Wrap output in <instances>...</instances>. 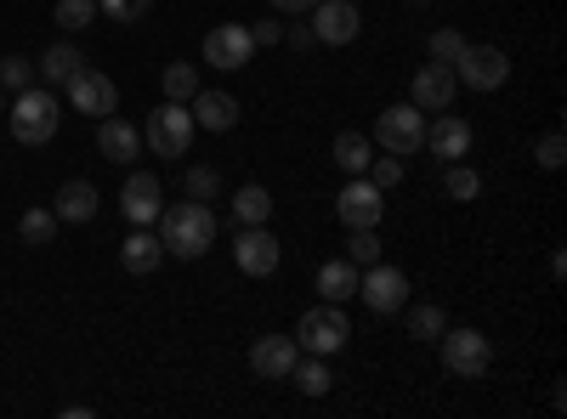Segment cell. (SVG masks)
Here are the masks:
<instances>
[{
    "mask_svg": "<svg viewBox=\"0 0 567 419\" xmlns=\"http://www.w3.org/2000/svg\"><path fill=\"white\" fill-rule=\"evenodd\" d=\"M159 244L176 261H199L216 244V210L199 205V199H182V205L159 210Z\"/></svg>",
    "mask_w": 567,
    "mask_h": 419,
    "instance_id": "cell-1",
    "label": "cell"
},
{
    "mask_svg": "<svg viewBox=\"0 0 567 419\" xmlns=\"http://www.w3.org/2000/svg\"><path fill=\"white\" fill-rule=\"evenodd\" d=\"M425 148L437 154V165H454V159H465L471 154V125L460 119V114H437V119H425Z\"/></svg>",
    "mask_w": 567,
    "mask_h": 419,
    "instance_id": "cell-16",
    "label": "cell"
},
{
    "mask_svg": "<svg viewBox=\"0 0 567 419\" xmlns=\"http://www.w3.org/2000/svg\"><path fill=\"white\" fill-rule=\"evenodd\" d=\"M381 154H420L425 148V114L414 103H398V108H381V119H374V136H369Z\"/></svg>",
    "mask_w": 567,
    "mask_h": 419,
    "instance_id": "cell-4",
    "label": "cell"
},
{
    "mask_svg": "<svg viewBox=\"0 0 567 419\" xmlns=\"http://www.w3.org/2000/svg\"><path fill=\"white\" fill-rule=\"evenodd\" d=\"M29 85H34L29 57H0V91H29Z\"/></svg>",
    "mask_w": 567,
    "mask_h": 419,
    "instance_id": "cell-36",
    "label": "cell"
},
{
    "mask_svg": "<svg viewBox=\"0 0 567 419\" xmlns=\"http://www.w3.org/2000/svg\"><path fill=\"white\" fill-rule=\"evenodd\" d=\"M443 368L454 380H483L488 375V363H494V346L483 329H443Z\"/></svg>",
    "mask_w": 567,
    "mask_h": 419,
    "instance_id": "cell-5",
    "label": "cell"
},
{
    "mask_svg": "<svg viewBox=\"0 0 567 419\" xmlns=\"http://www.w3.org/2000/svg\"><path fill=\"white\" fill-rule=\"evenodd\" d=\"M465 45H471V40H465L460 29H437L432 40H425V52H432V63H449V69H454V63H460V52H465Z\"/></svg>",
    "mask_w": 567,
    "mask_h": 419,
    "instance_id": "cell-33",
    "label": "cell"
},
{
    "mask_svg": "<svg viewBox=\"0 0 567 419\" xmlns=\"http://www.w3.org/2000/svg\"><path fill=\"white\" fill-rule=\"evenodd\" d=\"M284 40H290L296 52H312V45H318V34H312V23H307V18H296V23H284Z\"/></svg>",
    "mask_w": 567,
    "mask_h": 419,
    "instance_id": "cell-39",
    "label": "cell"
},
{
    "mask_svg": "<svg viewBox=\"0 0 567 419\" xmlns=\"http://www.w3.org/2000/svg\"><path fill=\"white\" fill-rule=\"evenodd\" d=\"M182 193H187V199H199V205L221 199V170H216V165H187V176H182Z\"/></svg>",
    "mask_w": 567,
    "mask_h": 419,
    "instance_id": "cell-30",
    "label": "cell"
},
{
    "mask_svg": "<svg viewBox=\"0 0 567 419\" xmlns=\"http://www.w3.org/2000/svg\"><path fill=\"white\" fill-rule=\"evenodd\" d=\"M233 261H239L245 277H272L278 261H284V244L267 232V221L261 227H239V239H233Z\"/></svg>",
    "mask_w": 567,
    "mask_h": 419,
    "instance_id": "cell-11",
    "label": "cell"
},
{
    "mask_svg": "<svg viewBox=\"0 0 567 419\" xmlns=\"http://www.w3.org/2000/svg\"><path fill=\"white\" fill-rule=\"evenodd\" d=\"M363 176H369V181H374V188H381V193H392L398 181H403V159H398V154H374Z\"/></svg>",
    "mask_w": 567,
    "mask_h": 419,
    "instance_id": "cell-34",
    "label": "cell"
},
{
    "mask_svg": "<svg viewBox=\"0 0 567 419\" xmlns=\"http://www.w3.org/2000/svg\"><path fill=\"white\" fill-rule=\"evenodd\" d=\"M267 216H272V193L261 188V181H250V188L233 193V221L239 227H261Z\"/></svg>",
    "mask_w": 567,
    "mask_h": 419,
    "instance_id": "cell-25",
    "label": "cell"
},
{
    "mask_svg": "<svg viewBox=\"0 0 567 419\" xmlns=\"http://www.w3.org/2000/svg\"><path fill=\"white\" fill-rule=\"evenodd\" d=\"M347 341H352V323L336 301L301 312V323H296V346L312 352V357H336V352H347Z\"/></svg>",
    "mask_w": 567,
    "mask_h": 419,
    "instance_id": "cell-3",
    "label": "cell"
},
{
    "mask_svg": "<svg viewBox=\"0 0 567 419\" xmlns=\"http://www.w3.org/2000/svg\"><path fill=\"white\" fill-rule=\"evenodd\" d=\"M336 216H341V227H381L386 193L374 188L369 176H347V188L336 193Z\"/></svg>",
    "mask_w": 567,
    "mask_h": 419,
    "instance_id": "cell-10",
    "label": "cell"
},
{
    "mask_svg": "<svg viewBox=\"0 0 567 419\" xmlns=\"http://www.w3.org/2000/svg\"><path fill=\"white\" fill-rule=\"evenodd\" d=\"M69 103H74L80 114H91V119H109V114L120 108V85H114L109 74H97V69H80V74L69 80Z\"/></svg>",
    "mask_w": 567,
    "mask_h": 419,
    "instance_id": "cell-15",
    "label": "cell"
},
{
    "mask_svg": "<svg viewBox=\"0 0 567 419\" xmlns=\"http://www.w3.org/2000/svg\"><path fill=\"white\" fill-rule=\"evenodd\" d=\"M199 85V63H165V103H194Z\"/></svg>",
    "mask_w": 567,
    "mask_h": 419,
    "instance_id": "cell-28",
    "label": "cell"
},
{
    "mask_svg": "<svg viewBox=\"0 0 567 419\" xmlns=\"http://www.w3.org/2000/svg\"><path fill=\"white\" fill-rule=\"evenodd\" d=\"M443 193H449L454 205H471V199H477V193H483V176H477V170H471L465 159H454V165L443 170Z\"/></svg>",
    "mask_w": 567,
    "mask_h": 419,
    "instance_id": "cell-29",
    "label": "cell"
},
{
    "mask_svg": "<svg viewBox=\"0 0 567 419\" xmlns=\"http://www.w3.org/2000/svg\"><path fill=\"white\" fill-rule=\"evenodd\" d=\"M454 80L471 85V91H499L511 80V57L499 52V45H465L460 63H454Z\"/></svg>",
    "mask_w": 567,
    "mask_h": 419,
    "instance_id": "cell-8",
    "label": "cell"
},
{
    "mask_svg": "<svg viewBox=\"0 0 567 419\" xmlns=\"http://www.w3.org/2000/svg\"><path fill=\"white\" fill-rule=\"evenodd\" d=\"M358 272H363V266H352L347 255H341V261H323V266H318V295L336 301V306L352 301V295H358Z\"/></svg>",
    "mask_w": 567,
    "mask_h": 419,
    "instance_id": "cell-21",
    "label": "cell"
},
{
    "mask_svg": "<svg viewBox=\"0 0 567 419\" xmlns=\"http://www.w3.org/2000/svg\"><path fill=\"white\" fill-rule=\"evenodd\" d=\"M312 18V34L318 45H352L363 18H358V0H318V7L307 12Z\"/></svg>",
    "mask_w": 567,
    "mask_h": 419,
    "instance_id": "cell-14",
    "label": "cell"
},
{
    "mask_svg": "<svg viewBox=\"0 0 567 419\" xmlns=\"http://www.w3.org/2000/svg\"><path fill=\"white\" fill-rule=\"evenodd\" d=\"M347 261L352 266H374V261H381V232H374V227H347Z\"/></svg>",
    "mask_w": 567,
    "mask_h": 419,
    "instance_id": "cell-31",
    "label": "cell"
},
{
    "mask_svg": "<svg viewBox=\"0 0 567 419\" xmlns=\"http://www.w3.org/2000/svg\"><path fill=\"white\" fill-rule=\"evenodd\" d=\"M97 154H103V159H114V165H131V159L142 154V130H136L131 119L109 114V119L97 125Z\"/></svg>",
    "mask_w": 567,
    "mask_h": 419,
    "instance_id": "cell-18",
    "label": "cell"
},
{
    "mask_svg": "<svg viewBox=\"0 0 567 419\" xmlns=\"http://www.w3.org/2000/svg\"><path fill=\"white\" fill-rule=\"evenodd\" d=\"M80 69H85V57H80V45H69V40H58V45L40 52V80L45 85H69Z\"/></svg>",
    "mask_w": 567,
    "mask_h": 419,
    "instance_id": "cell-22",
    "label": "cell"
},
{
    "mask_svg": "<svg viewBox=\"0 0 567 419\" xmlns=\"http://www.w3.org/2000/svg\"><path fill=\"white\" fill-rule=\"evenodd\" d=\"M194 125H205V130H233L239 125V97H233V91H205L199 85V97H194Z\"/></svg>",
    "mask_w": 567,
    "mask_h": 419,
    "instance_id": "cell-19",
    "label": "cell"
},
{
    "mask_svg": "<svg viewBox=\"0 0 567 419\" xmlns=\"http://www.w3.org/2000/svg\"><path fill=\"white\" fill-rule=\"evenodd\" d=\"M454 91H460V80L449 63H420L409 80V103L420 114H443V108H454Z\"/></svg>",
    "mask_w": 567,
    "mask_h": 419,
    "instance_id": "cell-12",
    "label": "cell"
},
{
    "mask_svg": "<svg viewBox=\"0 0 567 419\" xmlns=\"http://www.w3.org/2000/svg\"><path fill=\"white\" fill-rule=\"evenodd\" d=\"M414 7H425V0H414Z\"/></svg>",
    "mask_w": 567,
    "mask_h": 419,
    "instance_id": "cell-43",
    "label": "cell"
},
{
    "mask_svg": "<svg viewBox=\"0 0 567 419\" xmlns=\"http://www.w3.org/2000/svg\"><path fill=\"white\" fill-rule=\"evenodd\" d=\"M52 210H58V221H91V216H97V188H91L85 176L80 181H63Z\"/></svg>",
    "mask_w": 567,
    "mask_h": 419,
    "instance_id": "cell-23",
    "label": "cell"
},
{
    "mask_svg": "<svg viewBox=\"0 0 567 419\" xmlns=\"http://www.w3.org/2000/svg\"><path fill=\"white\" fill-rule=\"evenodd\" d=\"M369 159H374V143H369L363 130H341V136H336V165H341L347 176H363Z\"/></svg>",
    "mask_w": 567,
    "mask_h": 419,
    "instance_id": "cell-26",
    "label": "cell"
},
{
    "mask_svg": "<svg viewBox=\"0 0 567 419\" xmlns=\"http://www.w3.org/2000/svg\"><path fill=\"white\" fill-rule=\"evenodd\" d=\"M290 380H296V391H301V397H329V386H336V375H329V363H323V357H312V352H307V363L296 357Z\"/></svg>",
    "mask_w": 567,
    "mask_h": 419,
    "instance_id": "cell-27",
    "label": "cell"
},
{
    "mask_svg": "<svg viewBox=\"0 0 567 419\" xmlns=\"http://www.w3.org/2000/svg\"><path fill=\"white\" fill-rule=\"evenodd\" d=\"M267 7H272V12H284V18H307V12L318 7V0H267Z\"/></svg>",
    "mask_w": 567,
    "mask_h": 419,
    "instance_id": "cell-41",
    "label": "cell"
},
{
    "mask_svg": "<svg viewBox=\"0 0 567 419\" xmlns=\"http://www.w3.org/2000/svg\"><path fill=\"white\" fill-rule=\"evenodd\" d=\"M534 159H539V170H561V159H567L561 130H545V136H539V143H534Z\"/></svg>",
    "mask_w": 567,
    "mask_h": 419,
    "instance_id": "cell-37",
    "label": "cell"
},
{
    "mask_svg": "<svg viewBox=\"0 0 567 419\" xmlns=\"http://www.w3.org/2000/svg\"><path fill=\"white\" fill-rule=\"evenodd\" d=\"M187 143H194V114H187L182 103H165L148 114V125H142V148L159 154V159H176L187 154Z\"/></svg>",
    "mask_w": 567,
    "mask_h": 419,
    "instance_id": "cell-6",
    "label": "cell"
},
{
    "mask_svg": "<svg viewBox=\"0 0 567 419\" xmlns=\"http://www.w3.org/2000/svg\"><path fill=\"white\" fill-rule=\"evenodd\" d=\"M296 357H301L296 335H261V341L250 346V368H256L261 380H290Z\"/></svg>",
    "mask_w": 567,
    "mask_h": 419,
    "instance_id": "cell-17",
    "label": "cell"
},
{
    "mask_svg": "<svg viewBox=\"0 0 567 419\" xmlns=\"http://www.w3.org/2000/svg\"><path fill=\"white\" fill-rule=\"evenodd\" d=\"M120 210H125V221H131V227H154V221H159V210H165V188H159V176L131 170V176H125V188H120Z\"/></svg>",
    "mask_w": 567,
    "mask_h": 419,
    "instance_id": "cell-13",
    "label": "cell"
},
{
    "mask_svg": "<svg viewBox=\"0 0 567 419\" xmlns=\"http://www.w3.org/2000/svg\"><path fill=\"white\" fill-rule=\"evenodd\" d=\"M403 312H409V317H403V329H409L414 341H437V335L449 329V317H443L437 301H409Z\"/></svg>",
    "mask_w": 567,
    "mask_h": 419,
    "instance_id": "cell-24",
    "label": "cell"
},
{
    "mask_svg": "<svg viewBox=\"0 0 567 419\" xmlns=\"http://www.w3.org/2000/svg\"><path fill=\"white\" fill-rule=\"evenodd\" d=\"M58 29H69V34H80L91 18H97V0H58Z\"/></svg>",
    "mask_w": 567,
    "mask_h": 419,
    "instance_id": "cell-35",
    "label": "cell"
},
{
    "mask_svg": "<svg viewBox=\"0 0 567 419\" xmlns=\"http://www.w3.org/2000/svg\"><path fill=\"white\" fill-rule=\"evenodd\" d=\"M120 261H125V272H136V277L159 272V261H165V244H159V232H148V227H131V239L120 244Z\"/></svg>",
    "mask_w": 567,
    "mask_h": 419,
    "instance_id": "cell-20",
    "label": "cell"
},
{
    "mask_svg": "<svg viewBox=\"0 0 567 419\" xmlns=\"http://www.w3.org/2000/svg\"><path fill=\"white\" fill-rule=\"evenodd\" d=\"M250 34H256V45H278L284 40V23L278 18H261V23H250Z\"/></svg>",
    "mask_w": 567,
    "mask_h": 419,
    "instance_id": "cell-40",
    "label": "cell"
},
{
    "mask_svg": "<svg viewBox=\"0 0 567 419\" xmlns=\"http://www.w3.org/2000/svg\"><path fill=\"white\" fill-rule=\"evenodd\" d=\"M358 295H363V306L374 317H392V312L409 306V277L398 266H386V261H374V266L358 272Z\"/></svg>",
    "mask_w": 567,
    "mask_h": 419,
    "instance_id": "cell-7",
    "label": "cell"
},
{
    "mask_svg": "<svg viewBox=\"0 0 567 419\" xmlns=\"http://www.w3.org/2000/svg\"><path fill=\"white\" fill-rule=\"evenodd\" d=\"M7 119H12V136L23 148H40V143H52V136H58L63 103H58L52 85H29V91H18V103L7 108Z\"/></svg>",
    "mask_w": 567,
    "mask_h": 419,
    "instance_id": "cell-2",
    "label": "cell"
},
{
    "mask_svg": "<svg viewBox=\"0 0 567 419\" xmlns=\"http://www.w3.org/2000/svg\"><path fill=\"white\" fill-rule=\"evenodd\" d=\"M0 114H7V97H0Z\"/></svg>",
    "mask_w": 567,
    "mask_h": 419,
    "instance_id": "cell-42",
    "label": "cell"
},
{
    "mask_svg": "<svg viewBox=\"0 0 567 419\" xmlns=\"http://www.w3.org/2000/svg\"><path fill=\"white\" fill-rule=\"evenodd\" d=\"M205 63H216V69H250L256 63V34H250V23H216L210 34H205Z\"/></svg>",
    "mask_w": 567,
    "mask_h": 419,
    "instance_id": "cell-9",
    "label": "cell"
},
{
    "mask_svg": "<svg viewBox=\"0 0 567 419\" xmlns=\"http://www.w3.org/2000/svg\"><path fill=\"white\" fill-rule=\"evenodd\" d=\"M18 232H23V244H52L58 239V210H23Z\"/></svg>",
    "mask_w": 567,
    "mask_h": 419,
    "instance_id": "cell-32",
    "label": "cell"
},
{
    "mask_svg": "<svg viewBox=\"0 0 567 419\" xmlns=\"http://www.w3.org/2000/svg\"><path fill=\"white\" fill-rule=\"evenodd\" d=\"M154 0H97V12L114 18V23H136V18H148Z\"/></svg>",
    "mask_w": 567,
    "mask_h": 419,
    "instance_id": "cell-38",
    "label": "cell"
}]
</instances>
